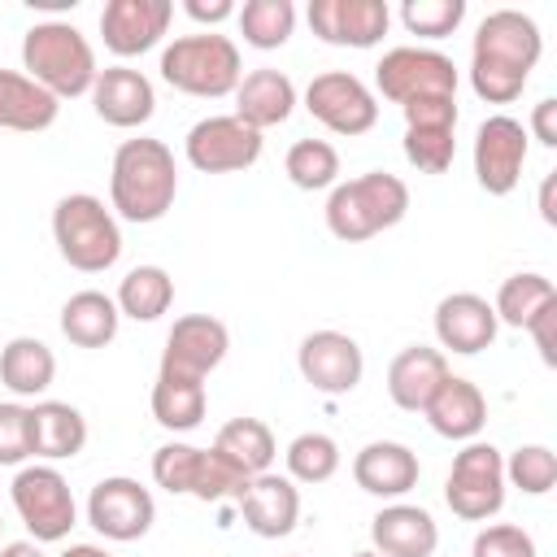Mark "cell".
I'll list each match as a JSON object with an SVG mask.
<instances>
[{
  "label": "cell",
  "instance_id": "obj_35",
  "mask_svg": "<svg viewBox=\"0 0 557 557\" xmlns=\"http://www.w3.org/2000/svg\"><path fill=\"white\" fill-rule=\"evenodd\" d=\"M235 22H239V35L248 48H283L296 30V4L292 0H248L244 9H235Z\"/></svg>",
  "mask_w": 557,
  "mask_h": 557
},
{
  "label": "cell",
  "instance_id": "obj_19",
  "mask_svg": "<svg viewBox=\"0 0 557 557\" xmlns=\"http://www.w3.org/2000/svg\"><path fill=\"white\" fill-rule=\"evenodd\" d=\"M91 104H96L100 122H109L117 131H135L157 113V91H152L148 74H139L131 65H109L91 83Z\"/></svg>",
  "mask_w": 557,
  "mask_h": 557
},
{
  "label": "cell",
  "instance_id": "obj_14",
  "mask_svg": "<svg viewBox=\"0 0 557 557\" xmlns=\"http://www.w3.org/2000/svg\"><path fill=\"white\" fill-rule=\"evenodd\" d=\"M305 109L335 135H366L379 122V100L374 91L348 74V70H326L305 87Z\"/></svg>",
  "mask_w": 557,
  "mask_h": 557
},
{
  "label": "cell",
  "instance_id": "obj_45",
  "mask_svg": "<svg viewBox=\"0 0 557 557\" xmlns=\"http://www.w3.org/2000/svg\"><path fill=\"white\" fill-rule=\"evenodd\" d=\"M527 135H535L544 148H557V100L553 96H544L535 109H531V131Z\"/></svg>",
  "mask_w": 557,
  "mask_h": 557
},
{
  "label": "cell",
  "instance_id": "obj_1",
  "mask_svg": "<svg viewBox=\"0 0 557 557\" xmlns=\"http://www.w3.org/2000/svg\"><path fill=\"white\" fill-rule=\"evenodd\" d=\"M544 52V35L535 17L522 9H492L470 44V87L487 104H509L522 96L535 61Z\"/></svg>",
  "mask_w": 557,
  "mask_h": 557
},
{
  "label": "cell",
  "instance_id": "obj_9",
  "mask_svg": "<svg viewBox=\"0 0 557 557\" xmlns=\"http://www.w3.org/2000/svg\"><path fill=\"white\" fill-rule=\"evenodd\" d=\"M444 500L466 522L496 518L500 505H505V457H500V448L483 444V440H470L453 457V470H448V483H444Z\"/></svg>",
  "mask_w": 557,
  "mask_h": 557
},
{
  "label": "cell",
  "instance_id": "obj_2",
  "mask_svg": "<svg viewBox=\"0 0 557 557\" xmlns=\"http://www.w3.org/2000/svg\"><path fill=\"white\" fill-rule=\"evenodd\" d=\"M178 196V170H174V152L161 139H122L109 165V205L117 218L148 226L161 222L174 209Z\"/></svg>",
  "mask_w": 557,
  "mask_h": 557
},
{
  "label": "cell",
  "instance_id": "obj_37",
  "mask_svg": "<svg viewBox=\"0 0 557 557\" xmlns=\"http://www.w3.org/2000/svg\"><path fill=\"white\" fill-rule=\"evenodd\" d=\"M287 474L292 483H326L339 470V444L326 431H300L287 444Z\"/></svg>",
  "mask_w": 557,
  "mask_h": 557
},
{
  "label": "cell",
  "instance_id": "obj_38",
  "mask_svg": "<svg viewBox=\"0 0 557 557\" xmlns=\"http://www.w3.org/2000/svg\"><path fill=\"white\" fill-rule=\"evenodd\" d=\"M505 483H513L527 496L553 492V483H557V457H553V448H544V444L513 448L509 461H505Z\"/></svg>",
  "mask_w": 557,
  "mask_h": 557
},
{
  "label": "cell",
  "instance_id": "obj_32",
  "mask_svg": "<svg viewBox=\"0 0 557 557\" xmlns=\"http://www.w3.org/2000/svg\"><path fill=\"white\" fill-rule=\"evenodd\" d=\"M213 448H218L235 470H244L248 479H252V474H265V470L274 466V457H278L274 435H270V426H265L261 418H231V422L213 435Z\"/></svg>",
  "mask_w": 557,
  "mask_h": 557
},
{
  "label": "cell",
  "instance_id": "obj_44",
  "mask_svg": "<svg viewBox=\"0 0 557 557\" xmlns=\"http://www.w3.org/2000/svg\"><path fill=\"white\" fill-rule=\"evenodd\" d=\"M527 331H531V339H535V348H540L544 366H557V300H553V305H544V309L527 322Z\"/></svg>",
  "mask_w": 557,
  "mask_h": 557
},
{
  "label": "cell",
  "instance_id": "obj_12",
  "mask_svg": "<svg viewBox=\"0 0 557 557\" xmlns=\"http://www.w3.org/2000/svg\"><path fill=\"white\" fill-rule=\"evenodd\" d=\"M527 148H531V135L518 117H509V113L483 117L479 131H474V178H479V187L487 196H509L522 178Z\"/></svg>",
  "mask_w": 557,
  "mask_h": 557
},
{
  "label": "cell",
  "instance_id": "obj_15",
  "mask_svg": "<svg viewBox=\"0 0 557 557\" xmlns=\"http://www.w3.org/2000/svg\"><path fill=\"white\" fill-rule=\"evenodd\" d=\"M296 366L300 379L322 396H348L366 374L361 344L344 331H309L296 348Z\"/></svg>",
  "mask_w": 557,
  "mask_h": 557
},
{
  "label": "cell",
  "instance_id": "obj_11",
  "mask_svg": "<svg viewBox=\"0 0 557 557\" xmlns=\"http://www.w3.org/2000/svg\"><path fill=\"white\" fill-rule=\"evenodd\" d=\"M183 152H187L191 170H200V174H235V170L257 165L261 131L244 126L235 113H213V117H200L187 131Z\"/></svg>",
  "mask_w": 557,
  "mask_h": 557
},
{
  "label": "cell",
  "instance_id": "obj_36",
  "mask_svg": "<svg viewBox=\"0 0 557 557\" xmlns=\"http://www.w3.org/2000/svg\"><path fill=\"white\" fill-rule=\"evenodd\" d=\"M283 170H287L292 187L322 191V187H335V178H339V152L326 139H296L283 157Z\"/></svg>",
  "mask_w": 557,
  "mask_h": 557
},
{
  "label": "cell",
  "instance_id": "obj_20",
  "mask_svg": "<svg viewBox=\"0 0 557 557\" xmlns=\"http://www.w3.org/2000/svg\"><path fill=\"white\" fill-rule=\"evenodd\" d=\"M239 513H244V527L261 540L292 535L300 522V487L274 470L252 474L248 487L239 492Z\"/></svg>",
  "mask_w": 557,
  "mask_h": 557
},
{
  "label": "cell",
  "instance_id": "obj_13",
  "mask_svg": "<svg viewBox=\"0 0 557 557\" xmlns=\"http://www.w3.org/2000/svg\"><path fill=\"white\" fill-rule=\"evenodd\" d=\"M152 518H157V500L139 479L113 474V479H100L87 496V522L113 544L144 540L152 531Z\"/></svg>",
  "mask_w": 557,
  "mask_h": 557
},
{
  "label": "cell",
  "instance_id": "obj_28",
  "mask_svg": "<svg viewBox=\"0 0 557 557\" xmlns=\"http://www.w3.org/2000/svg\"><path fill=\"white\" fill-rule=\"evenodd\" d=\"M61 113V100L52 91H44L30 74L22 70H0V131H48Z\"/></svg>",
  "mask_w": 557,
  "mask_h": 557
},
{
  "label": "cell",
  "instance_id": "obj_17",
  "mask_svg": "<svg viewBox=\"0 0 557 557\" xmlns=\"http://www.w3.org/2000/svg\"><path fill=\"white\" fill-rule=\"evenodd\" d=\"M226 348H231V331H226L222 318H213V313H187L165 335L161 370L187 374V379H209V370L222 366Z\"/></svg>",
  "mask_w": 557,
  "mask_h": 557
},
{
  "label": "cell",
  "instance_id": "obj_22",
  "mask_svg": "<svg viewBox=\"0 0 557 557\" xmlns=\"http://www.w3.org/2000/svg\"><path fill=\"white\" fill-rule=\"evenodd\" d=\"M418 453L409 444H396V440H370L357 457H352V479L361 492L370 496H383V500H396L405 492L418 487Z\"/></svg>",
  "mask_w": 557,
  "mask_h": 557
},
{
  "label": "cell",
  "instance_id": "obj_6",
  "mask_svg": "<svg viewBox=\"0 0 557 557\" xmlns=\"http://www.w3.org/2000/svg\"><path fill=\"white\" fill-rule=\"evenodd\" d=\"M52 239L65 265L83 274H104L122 257V231L113 209H104L100 196L91 191H70L52 209Z\"/></svg>",
  "mask_w": 557,
  "mask_h": 557
},
{
  "label": "cell",
  "instance_id": "obj_16",
  "mask_svg": "<svg viewBox=\"0 0 557 557\" xmlns=\"http://www.w3.org/2000/svg\"><path fill=\"white\" fill-rule=\"evenodd\" d=\"M392 26L387 0H313L309 30L331 48H374Z\"/></svg>",
  "mask_w": 557,
  "mask_h": 557
},
{
  "label": "cell",
  "instance_id": "obj_40",
  "mask_svg": "<svg viewBox=\"0 0 557 557\" xmlns=\"http://www.w3.org/2000/svg\"><path fill=\"white\" fill-rule=\"evenodd\" d=\"M405 157L409 165H418L422 174H444L457 157V139L453 131H435V126H405Z\"/></svg>",
  "mask_w": 557,
  "mask_h": 557
},
{
  "label": "cell",
  "instance_id": "obj_42",
  "mask_svg": "<svg viewBox=\"0 0 557 557\" xmlns=\"http://www.w3.org/2000/svg\"><path fill=\"white\" fill-rule=\"evenodd\" d=\"M30 457V426L26 405L0 400V466H22Z\"/></svg>",
  "mask_w": 557,
  "mask_h": 557
},
{
  "label": "cell",
  "instance_id": "obj_41",
  "mask_svg": "<svg viewBox=\"0 0 557 557\" xmlns=\"http://www.w3.org/2000/svg\"><path fill=\"white\" fill-rule=\"evenodd\" d=\"M470 557H535V540L513 522H496L474 535Z\"/></svg>",
  "mask_w": 557,
  "mask_h": 557
},
{
  "label": "cell",
  "instance_id": "obj_25",
  "mask_svg": "<svg viewBox=\"0 0 557 557\" xmlns=\"http://www.w3.org/2000/svg\"><path fill=\"white\" fill-rule=\"evenodd\" d=\"M26 426H30V457H39V461L78 457L83 444H87V418L70 400L26 405Z\"/></svg>",
  "mask_w": 557,
  "mask_h": 557
},
{
  "label": "cell",
  "instance_id": "obj_43",
  "mask_svg": "<svg viewBox=\"0 0 557 557\" xmlns=\"http://www.w3.org/2000/svg\"><path fill=\"white\" fill-rule=\"evenodd\" d=\"M405 126H435V131H457V96H418L400 104Z\"/></svg>",
  "mask_w": 557,
  "mask_h": 557
},
{
  "label": "cell",
  "instance_id": "obj_26",
  "mask_svg": "<svg viewBox=\"0 0 557 557\" xmlns=\"http://www.w3.org/2000/svg\"><path fill=\"white\" fill-rule=\"evenodd\" d=\"M426 422H431V431L435 435H444V440H474L483 426H487V400H483V392L470 383V379H461V374H448L440 387H435V396L426 400Z\"/></svg>",
  "mask_w": 557,
  "mask_h": 557
},
{
  "label": "cell",
  "instance_id": "obj_50",
  "mask_svg": "<svg viewBox=\"0 0 557 557\" xmlns=\"http://www.w3.org/2000/svg\"><path fill=\"white\" fill-rule=\"evenodd\" d=\"M352 557H379V553H374V548H361V553H352Z\"/></svg>",
  "mask_w": 557,
  "mask_h": 557
},
{
  "label": "cell",
  "instance_id": "obj_24",
  "mask_svg": "<svg viewBox=\"0 0 557 557\" xmlns=\"http://www.w3.org/2000/svg\"><path fill=\"white\" fill-rule=\"evenodd\" d=\"M370 540L379 557H431L440 544V527L422 505H383L370 518Z\"/></svg>",
  "mask_w": 557,
  "mask_h": 557
},
{
  "label": "cell",
  "instance_id": "obj_3",
  "mask_svg": "<svg viewBox=\"0 0 557 557\" xmlns=\"http://www.w3.org/2000/svg\"><path fill=\"white\" fill-rule=\"evenodd\" d=\"M22 70L52 91L57 100H74V96H91L96 83V52L87 44V35L74 22H35L22 35Z\"/></svg>",
  "mask_w": 557,
  "mask_h": 557
},
{
  "label": "cell",
  "instance_id": "obj_30",
  "mask_svg": "<svg viewBox=\"0 0 557 557\" xmlns=\"http://www.w3.org/2000/svg\"><path fill=\"white\" fill-rule=\"evenodd\" d=\"M57 379V357L44 339L35 335H17L0 348V383L13 392V396H44Z\"/></svg>",
  "mask_w": 557,
  "mask_h": 557
},
{
  "label": "cell",
  "instance_id": "obj_10",
  "mask_svg": "<svg viewBox=\"0 0 557 557\" xmlns=\"http://www.w3.org/2000/svg\"><path fill=\"white\" fill-rule=\"evenodd\" d=\"M374 83L392 104H409L418 96H457V65L435 48L400 44L383 52V61L374 65Z\"/></svg>",
  "mask_w": 557,
  "mask_h": 557
},
{
  "label": "cell",
  "instance_id": "obj_33",
  "mask_svg": "<svg viewBox=\"0 0 557 557\" xmlns=\"http://www.w3.org/2000/svg\"><path fill=\"white\" fill-rule=\"evenodd\" d=\"M113 305H117L122 318L157 322V318L170 313V305H174V278H170V270H161V265H135V270L117 283Z\"/></svg>",
  "mask_w": 557,
  "mask_h": 557
},
{
  "label": "cell",
  "instance_id": "obj_8",
  "mask_svg": "<svg viewBox=\"0 0 557 557\" xmlns=\"http://www.w3.org/2000/svg\"><path fill=\"white\" fill-rule=\"evenodd\" d=\"M13 509L22 518V527L30 531L35 544H57L74 531L78 522V505H74V492L65 483V474L57 466H22L13 474Z\"/></svg>",
  "mask_w": 557,
  "mask_h": 557
},
{
  "label": "cell",
  "instance_id": "obj_34",
  "mask_svg": "<svg viewBox=\"0 0 557 557\" xmlns=\"http://www.w3.org/2000/svg\"><path fill=\"white\" fill-rule=\"evenodd\" d=\"M553 300H557V287H553L544 274L522 270V274H509V278L500 283L492 313H496V322L527 331V322H531V318H535L544 305H553Z\"/></svg>",
  "mask_w": 557,
  "mask_h": 557
},
{
  "label": "cell",
  "instance_id": "obj_18",
  "mask_svg": "<svg viewBox=\"0 0 557 557\" xmlns=\"http://www.w3.org/2000/svg\"><path fill=\"white\" fill-rule=\"evenodd\" d=\"M170 17H174L170 0H109L100 9L104 48L113 57H139L165 39Z\"/></svg>",
  "mask_w": 557,
  "mask_h": 557
},
{
  "label": "cell",
  "instance_id": "obj_47",
  "mask_svg": "<svg viewBox=\"0 0 557 557\" xmlns=\"http://www.w3.org/2000/svg\"><path fill=\"white\" fill-rule=\"evenodd\" d=\"M553 187H557V174H544V183H540V218H544L548 226H557V209H553Z\"/></svg>",
  "mask_w": 557,
  "mask_h": 557
},
{
  "label": "cell",
  "instance_id": "obj_48",
  "mask_svg": "<svg viewBox=\"0 0 557 557\" xmlns=\"http://www.w3.org/2000/svg\"><path fill=\"white\" fill-rule=\"evenodd\" d=\"M0 557H44V548L35 540H13V544L0 548Z\"/></svg>",
  "mask_w": 557,
  "mask_h": 557
},
{
  "label": "cell",
  "instance_id": "obj_23",
  "mask_svg": "<svg viewBox=\"0 0 557 557\" xmlns=\"http://www.w3.org/2000/svg\"><path fill=\"white\" fill-rule=\"evenodd\" d=\"M448 357L440 348H426V344H409L392 357L387 366V396L396 409L405 413H422L426 400L435 396V387L448 379Z\"/></svg>",
  "mask_w": 557,
  "mask_h": 557
},
{
  "label": "cell",
  "instance_id": "obj_5",
  "mask_svg": "<svg viewBox=\"0 0 557 557\" xmlns=\"http://www.w3.org/2000/svg\"><path fill=\"white\" fill-rule=\"evenodd\" d=\"M157 70L174 91L200 96V100H218V96H231L239 87L244 57H239L231 35L200 30V35H178L174 44H165Z\"/></svg>",
  "mask_w": 557,
  "mask_h": 557
},
{
  "label": "cell",
  "instance_id": "obj_39",
  "mask_svg": "<svg viewBox=\"0 0 557 557\" xmlns=\"http://www.w3.org/2000/svg\"><path fill=\"white\" fill-rule=\"evenodd\" d=\"M400 22L409 35L422 39H444L466 22V0H405Z\"/></svg>",
  "mask_w": 557,
  "mask_h": 557
},
{
  "label": "cell",
  "instance_id": "obj_49",
  "mask_svg": "<svg viewBox=\"0 0 557 557\" xmlns=\"http://www.w3.org/2000/svg\"><path fill=\"white\" fill-rule=\"evenodd\" d=\"M57 557H113V553L100 548V544H70V548H61Z\"/></svg>",
  "mask_w": 557,
  "mask_h": 557
},
{
  "label": "cell",
  "instance_id": "obj_21",
  "mask_svg": "<svg viewBox=\"0 0 557 557\" xmlns=\"http://www.w3.org/2000/svg\"><path fill=\"white\" fill-rule=\"evenodd\" d=\"M496 313L483 296L474 292H453L435 305V339H440V352H457V357H474L483 348H492L496 339Z\"/></svg>",
  "mask_w": 557,
  "mask_h": 557
},
{
  "label": "cell",
  "instance_id": "obj_29",
  "mask_svg": "<svg viewBox=\"0 0 557 557\" xmlns=\"http://www.w3.org/2000/svg\"><path fill=\"white\" fill-rule=\"evenodd\" d=\"M117 305L113 296L87 287V292H74L65 305H61V335L74 344V348H104L117 339Z\"/></svg>",
  "mask_w": 557,
  "mask_h": 557
},
{
  "label": "cell",
  "instance_id": "obj_31",
  "mask_svg": "<svg viewBox=\"0 0 557 557\" xmlns=\"http://www.w3.org/2000/svg\"><path fill=\"white\" fill-rule=\"evenodd\" d=\"M205 379H187V374H170V370H157V383H152V418L183 435V431H196L205 422Z\"/></svg>",
  "mask_w": 557,
  "mask_h": 557
},
{
  "label": "cell",
  "instance_id": "obj_46",
  "mask_svg": "<svg viewBox=\"0 0 557 557\" xmlns=\"http://www.w3.org/2000/svg\"><path fill=\"white\" fill-rule=\"evenodd\" d=\"M183 13H187L191 22H209V26H218V22L235 17V4H231V0H183Z\"/></svg>",
  "mask_w": 557,
  "mask_h": 557
},
{
  "label": "cell",
  "instance_id": "obj_4",
  "mask_svg": "<svg viewBox=\"0 0 557 557\" xmlns=\"http://www.w3.org/2000/svg\"><path fill=\"white\" fill-rule=\"evenodd\" d=\"M409 213V187L387 170H366L348 183H335L326 196V231L344 244H366L379 231H392Z\"/></svg>",
  "mask_w": 557,
  "mask_h": 557
},
{
  "label": "cell",
  "instance_id": "obj_51",
  "mask_svg": "<svg viewBox=\"0 0 557 557\" xmlns=\"http://www.w3.org/2000/svg\"><path fill=\"white\" fill-rule=\"evenodd\" d=\"M0 531H4V518H0Z\"/></svg>",
  "mask_w": 557,
  "mask_h": 557
},
{
  "label": "cell",
  "instance_id": "obj_27",
  "mask_svg": "<svg viewBox=\"0 0 557 557\" xmlns=\"http://www.w3.org/2000/svg\"><path fill=\"white\" fill-rule=\"evenodd\" d=\"M296 109V83L283 74V70H252L239 78L235 87V117L252 131H265V126H278L287 122Z\"/></svg>",
  "mask_w": 557,
  "mask_h": 557
},
{
  "label": "cell",
  "instance_id": "obj_7",
  "mask_svg": "<svg viewBox=\"0 0 557 557\" xmlns=\"http://www.w3.org/2000/svg\"><path fill=\"white\" fill-rule=\"evenodd\" d=\"M152 483L170 496H196V500H239L248 487V474L235 470L218 448H196L183 440H170L152 453Z\"/></svg>",
  "mask_w": 557,
  "mask_h": 557
}]
</instances>
